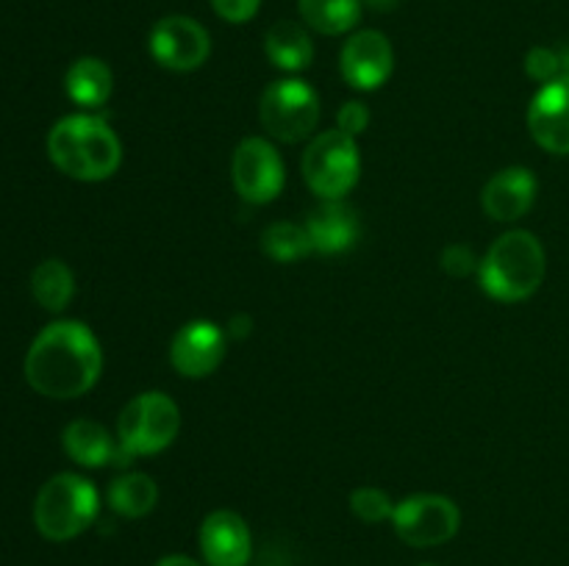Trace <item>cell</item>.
Returning <instances> with one entry per match:
<instances>
[{
    "mask_svg": "<svg viewBox=\"0 0 569 566\" xmlns=\"http://www.w3.org/2000/svg\"><path fill=\"white\" fill-rule=\"evenodd\" d=\"M103 372V350L83 322H50L26 355V381L33 392L53 400L87 394Z\"/></svg>",
    "mask_w": 569,
    "mask_h": 566,
    "instance_id": "1",
    "label": "cell"
},
{
    "mask_svg": "<svg viewBox=\"0 0 569 566\" xmlns=\"http://www.w3.org/2000/svg\"><path fill=\"white\" fill-rule=\"evenodd\" d=\"M48 155L67 178L98 183L117 172L122 144L103 117L70 114L50 128Z\"/></svg>",
    "mask_w": 569,
    "mask_h": 566,
    "instance_id": "2",
    "label": "cell"
},
{
    "mask_svg": "<svg viewBox=\"0 0 569 566\" xmlns=\"http://www.w3.org/2000/svg\"><path fill=\"white\" fill-rule=\"evenodd\" d=\"M548 259L531 231H509L492 242L478 266V283L498 303H522L542 286Z\"/></svg>",
    "mask_w": 569,
    "mask_h": 566,
    "instance_id": "3",
    "label": "cell"
},
{
    "mask_svg": "<svg viewBox=\"0 0 569 566\" xmlns=\"http://www.w3.org/2000/svg\"><path fill=\"white\" fill-rule=\"evenodd\" d=\"M98 511L100 497L92 481L76 472H61L39 488L33 503V525L50 542H70L98 519Z\"/></svg>",
    "mask_w": 569,
    "mask_h": 566,
    "instance_id": "4",
    "label": "cell"
},
{
    "mask_svg": "<svg viewBox=\"0 0 569 566\" xmlns=\"http://www.w3.org/2000/svg\"><path fill=\"white\" fill-rule=\"evenodd\" d=\"M181 427V411L164 392H142L126 403L117 420V442L122 461L156 455L170 447Z\"/></svg>",
    "mask_w": 569,
    "mask_h": 566,
    "instance_id": "5",
    "label": "cell"
},
{
    "mask_svg": "<svg viewBox=\"0 0 569 566\" xmlns=\"http://www.w3.org/2000/svg\"><path fill=\"white\" fill-rule=\"evenodd\" d=\"M303 181L320 200H342L359 183L361 153L353 137L342 131L317 133L306 148Z\"/></svg>",
    "mask_w": 569,
    "mask_h": 566,
    "instance_id": "6",
    "label": "cell"
},
{
    "mask_svg": "<svg viewBox=\"0 0 569 566\" xmlns=\"http://www.w3.org/2000/svg\"><path fill=\"white\" fill-rule=\"evenodd\" d=\"M259 120L278 142H303L320 122V98L300 78H278L261 94Z\"/></svg>",
    "mask_w": 569,
    "mask_h": 566,
    "instance_id": "7",
    "label": "cell"
},
{
    "mask_svg": "<svg viewBox=\"0 0 569 566\" xmlns=\"http://www.w3.org/2000/svg\"><path fill=\"white\" fill-rule=\"evenodd\" d=\"M392 527L409 547H439L459 533V505L442 494H411L395 505Z\"/></svg>",
    "mask_w": 569,
    "mask_h": 566,
    "instance_id": "8",
    "label": "cell"
},
{
    "mask_svg": "<svg viewBox=\"0 0 569 566\" xmlns=\"http://www.w3.org/2000/svg\"><path fill=\"white\" fill-rule=\"evenodd\" d=\"M231 181L244 203H272L287 183V170L276 144L267 142L264 137L242 139L233 150Z\"/></svg>",
    "mask_w": 569,
    "mask_h": 566,
    "instance_id": "9",
    "label": "cell"
},
{
    "mask_svg": "<svg viewBox=\"0 0 569 566\" xmlns=\"http://www.w3.org/2000/svg\"><path fill=\"white\" fill-rule=\"evenodd\" d=\"M150 55L164 70L192 72L206 64L211 53V37L198 20L187 14H167L150 28Z\"/></svg>",
    "mask_w": 569,
    "mask_h": 566,
    "instance_id": "10",
    "label": "cell"
},
{
    "mask_svg": "<svg viewBox=\"0 0 569 566\" xmlns=\"http://www.w3.org/2000/svg\"><path fill=\"white\" fill-rule=\"evenodd\" d=\"M339 70H342L345 83L359 92L381 89L395 72V48L387 33L376 31V28L350 33L339 53Z\"/></svg>",
    "mask_w": 569,
    "mask_h": 566,
    "instance_id": "11",
    "label": "cell"
},
{
    "mask_svg": "<svg viewBox=\"0 0 569 566\" xmlns=\"http://www.w3.org/2000/svg\"><path fill=\"white\" fill-rule=\"evenodd\" d=\"M226 327L211 320H192L172 336L170 364L183 377H206L226 358Z\"/></svg>",
    "mask_w": 569,
    "mask_h": 566,
    "instance_id": "12",
    "label": "cell"
},
{
    "mask_svg": "<svg viewBox=\"0 0 569 566\" xmlns=\"http://www.w3.org/2000/svg\"><path fill=\"white\" fill-rule=\"evenodd\" d=\"M533 142L556 155H569V75L545 83L528 105Z\"/></svg>",
    "mask_w": 569,
    "mask_h": 566,
    "instance_id": "13",
    "label": "cell"
},
{
    "mask_svg": "<svg viewBox=\"0 0 569 566\" xmlns=\"http://www.w3.org/2000/svg\"><path fill=\"white\" fill-rule=\"evenodd\" d=\"M198 544L209 566H248L253 553L250 527L237 511H211L198 530Z\"/></svg>",
    "mask_w": 569,
    "mask_h": 566,
    "instance_id": "14",
    "label": "cell"
},
{
    "mask_svg": "<svg viewBox=\"0 0 569 566\" xmlns=\"http://www.w3.org/2000/svg\"><path fill=\"white\" fill-rule=\"evenodd\" d=\"M539 181L528 166H506L495 172L481 192V205L492 220L515 222L531 211Z\"/></svg>",
    "mask_w": 569,
    "mask_h": 566,
    "instance_id": "15",
    "label": "cell"
},
{
    "mask_svg": "<svg viewBox=\"0 0 569 566\" xmlns=\"http://www.w3.org/2000/svg\"><path fill=\"white\" fill-rule=\"evenodd\" d=\"M303 225L309 231L315 253L322 255L345 253V250L353 247L361 233L359 214L342 200H322V205L311 211Z\"/></svg>",
    "mask_w": 569,
    "mask_h": 566,
    "instance_id": "16",
    "label": "cell"
},
{
    "mask_svg": "<svg viewBox=\"0 0 569 566\" xmlns=\"http://www.w3.org/2000/svg\"><path fill=\"white\" fill-rule=\"evenodd\" d=\"M64 453L87 469H100L106 464H126L120 453V442L94 420H72L64 427Z\"/></svg>",
    "mask_w": 569,
    "mask_h": 566,
    "instance_id": "17",
    "label": "cell"
},
{
    "mask_svg": "<svg viewBox=\"0 0 569 566\" xmlns=\"http://www.w3.org/2000/svg\"><path fill=\"white\" fill-rule=\"evenodd\" d=\"M264 53L278 70L300 72L315 59V42L303 22L278 20L264 33Z\"/></svg>",
    "mask_w": 569,
    "mask_h": 566,
    "instance_id": "18",
    "label": "cell"
},
{
    "mask_svg": "<svg viewBox=\"0 0 569 566\" xmlns=\"http://www.w3.org/2000/svg\"><path fill=\"white\" fill-rule=\"evenodd\" d=\"M67 98L81 109H100L111 98L114 89V75L111 67L98 55H81L70 64L64 75Z\"/></svg>",
    "mask_w": 569,
    "mask_h": 566,
    "instance_id": "19",
    "label": "cell"
},
{
    "mask_svg": "<svg viewBox=\"0 0 569 566\" xmlns=\"http://www.w3.org/2000/svg\"><path fill=\"white\" fill-rule=\"evenodd\" d=\"M298 11L303 26L311 31L322 37H342L359 26L365 3L361 0H298Z\"/></svg>",
    "mask_w": 569,
    "mask_h": 566,
    "instance_id": "20",
    "label": "cell"
},
{
    "mask_svg": "<svg viewBox=\"0 0 569 566\" xmlns=\"http://www.w3.org/2000/svg\"><path fill=\"white\" fill-rule=\"evenodd\" d=\"M159 503V486L144 472H122L109 486V508L126 519H142Z\"/></svg>",
    "mask_w": 569,
    "mask_h": 566,
    "instance_id": "21",
    "label": "cell"
},
{
    "mask_svg": "<svg viewBox=\"0 0 569 566\" xmlns=\"http://www.w3.org/2000/svg\"><path fill=\"white\" fill-rule=\"evenodd\" d=\"M31 292L33 300L42 305L44 311H64L70 305L72 294H76V277L72 270L59 259H48L33 270L31 275Z\"/></svg>",
    "mask_w": 569,
    "mask_h": 566,
    "instance_id": "22",
    "label": "cell"
},
{
    "mask_svg": "<svg viewBox=\"0 0 569 566\" xmlns=\"http://www.w3.org/2000/svg\"><path fill=\"white\" fill-rule=\"evenodd\" d=\"M261 250L278 264H295V261H303L306 255L315 253L309 231L298 222H272L270 228H264Z\"/></svg>",
    "mask_w": 569,
    "mask_h": 566,
    "instance_id": "23",
    "label": "cell"
},
{
    "mask_svg": "<svg viewBox=\"0 0 569 566\" xmlns=\"http://www.w3.org/2000/svg\"><path fill=\"white\" fill-rule=\"evenodd\" d=\"M395 505L398 503H392V497L378 486H359L350 494V511H353L361 522H367V525L392 519Z\"/></svg>",
    "mask_w": 569,
    "mask_h": 566,
    "instance_id": "24",
    "label": "cell"
},
{
    "mask_svg": "<svg viewBox=\"0 0 569 566\" xmlns=\"http://www.w3.org/2000/svg\"><path fill=\"white\" fill-rule=\"evenodd\" d=\"M526 72L533 78L537 83H550L556 78L565 75L561 70V53L553 48H545V44H537L526 53Z\"/></svg>",
    "mask_w": 569,
    "mask_h": 566,
    "instance_id": "25",
    "label": "cell"
},
{
    "mask_svg": "<svg viewBox=\"0 0 569 566\" xmlns=\"http://www.w3.org/2000/svg\"><path fill=\"white\" fill-rule=\"evenodd\" d=\"M439 264H442V270L448 272L450 277H467L472 275V272H478V266H481V259L476 255V250L470 247V244H448V247L442 250V255H439Z\"/></svg>",
    "mask_w": 569,
    "mask_h": 566,
    "instance_id": "26",
    "label": "cell"
},
{
    "mask_svg": "<svg viewBox=\"0 0 569 566\" xmlns=\"http://www.w3.org/2000/svg\"><path fill=\"white\" fill-rule=\"evenodd\" d=\"M370 125V109L361 100H348L342 103V109L337 111V131L348 133V137H359Z\"/></svg>",
    "mask_w": 569,
    "mask_h": 566,
    "instance_id": "27",
    "label": "cell"
},
{
    "mask_svg": "<svg viewBox=\"0 0 569 566\" xmlns=\"http://www.w3.org/2000/svg\"><path fill=\"white\" fill-rule=\"evenodd\" d=\"M217 17H222L231 26H242L250 22L261 9V0H209Z\"/></svg>",
    "mask_w": 569,
    "mask_h": 566,
    "instance_id": "28",
    "label": "cell"
},
{
    "mask_svg": "<svg viewBox=\"0 0 569 566\" xmlns=\"http://www.w3.org/2000/svg\"><path fill=\"white\" fill-rule=\"evenodd\" d=\"M250 327H253V320H250L248 314H237L231 322H228L226 333L231 338H244V336H250Z\"/></svg>",
    "mask_w": 569,
    "mask_h": 566,
    "instance_id": "29",
    "label": "cell"
},
{
    "mask_svg": "<svg viewBox=\"0 0 569 566\" xmlns=\"http://www.w3.org/2000/svg\"><path fill=\"white\" fill-rule=\"evenodd\" d=\"M361 3H365L367 9L378 11V14H389V11L398 9L400 0H361Z\"/></svg>",
    "mask_w": 569,
    "mask_h": 566,
    "instance_id": "30",
    "label": "cell"
},
{
    "mask_svg": "<svg viewBox=\"0 0 569 566\" xmlns=\"http://www.w3.org/2000/svg\"><path fill=\"white\" fill-rule=\"evenodd\" d=\"M156 566H200V564L194 558H189V555H167V558H161Z\"/></svg>",
    "mask_w": 569,
    "mask_h": 566,
    "instance_id": "31",
    "label": "cell"
},
{
    "mask_svg": "<svg viewBox=\"0 0 569 566\" xmlns=\"http://www.w3.org/2000/svg\"><path fill=\"white\" fill-rule=\"evenodd\" d=\"M559 53H561V70H565V75H569V44L559 48Z\"/></svg>",
    "mask_w": 569,
    "mask_h": 566,
    "instance_id": "32",
    "label": "cell"
},
{
    "mask_svg": "<svg viewBox=\"0 0 569 566\" xmlns=\"http://www.w3.org/2000/svg\"><path fill=\"white\" fill-rule=\"evenodd\" d=\"M420 566H433V564H420Z\"/></svg>",
    "mask_w": 569,
    "mask_h": 566,
    "instance_id": "33",
    "label": "cell"
}]
</instances>
